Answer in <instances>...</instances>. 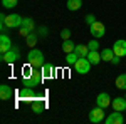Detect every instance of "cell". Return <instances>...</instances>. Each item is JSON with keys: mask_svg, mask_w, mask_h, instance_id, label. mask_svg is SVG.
Listing matches in <instances>:
<instances>
[{"mask_svg": "<svg viewBox=\"0 0 126 124\" xmlns=\"http://www.w3.org/2000/svg\"><path fill=\"white\" fill-rule=\"evenodd\" d=\"M27 62H29L34 69H40V67L46 64L42 50H39V49H30V52L27 54Z\"/></svg>", "mask_w": 126, "mask_h": 124, "instance_id": "1", "label": "cell"}, {"mask_svg": "<svg viewBox=\"0 0 126 124\" xmlns=\"http://www.w3.org/2000/svg\"><path fill=\"white\" fill-rule=\"evenodd\" d=\"M22 22H24V19L20 17L19 14H10V15L0 14V24H5L9 29H17V27H22Z\"/></svg>", "mask_w": 126, "mask_h": 124, "instance_id": "2", "label": "cell"}, {"mask_svg": "<svg viewBox=\"0 0 126 124\" xmlns=\"http://www.w3.org/2000/svg\"><path fill=\"white\" fill-rule=\"evenodd\" d=\"M42 81H44V74H42V70L40 69H34L32 70V76L29 79H22V86H27V87H39L42 84Z\"/></svg>", "mask_w": 126, "mask_h": 124, "instance_id": "3", "label": "cell"}, {"mask_svg": "<svg viewBox=\"0 0 126 124\" xmlns=\"http://www.w3.org/2000/svg\"><path fill=\"white\" fill-rule=\"evenodd\" d=\"M19 59H20V50H19V47H15V45L10 49L9 52L2 54V62H3V64H15Z\"/></svg>", "mask_w": 126, "mask_h": 124, "instance_id": "4", "label": "cell"}, {"mask_svg": "<svg viewBox=\"0 0 126 124\" xmlns=\"http://www.w3.org/2000/svg\"><path fill=\"white\" fill-rule=\"evenodd\" d=\"M106 117H104V109L103 107H99V106H96L94 109H91V112H89V121L93 124H99L103 123Z\"/></svg>", "mask_w": 126, "mask_h": 124, "instance_id": "5", "label": "cell"}, {"mask_svg": "<svg viewBox=\"0 0 126 124\" xmlns=\"http://www.w3.org/2000/svg\"><path fill=\"white\" fill-rule=\"evenodd\" d=\"M91 62L87 60V57H79L78 62L74 64V69H76V72L78 74H87L89 70H91Z\"/></svg>", "mask_w": 126, "mask_h": 124, "instance_id": "6", "label": "cell"}, {"mask_svg": "<svg viewBox=\"0 0 126 124\" xmlns=\"http://www.w3.org/2000/svg\"><path fill=\"white\" fill-rule=\"evenodd\" d=\"M17 96H19V99H24V101H34L35 99V89L34 87L22 86L17 91Z\"/></svg>", "mask_w": 126, "mask_h": 124, "instance_id": "7", "label": "cell"}, {"mask_svg": "<svg viewBox=\"0 0 126 124\" xmlns=\"http://www.w3.org/2000/svg\"><path fill=\"white\" fill-rule=\"evenodd\" d=\"M91 27V35L94 39H99V37H104V34H106V27H104V24L103 22H99L96 20L93 25H89Z\"/></svg>", "mask_w": 126, "mask_h": 124, "instance_id": "8", "label": "cell"}, {"mask_svg": "<svg viewBox=\"0 0 126 124\" xmlns=\"http://www.w3.org/2000/svg\"><path fill=\"white\" fill-rule=\"evenodd\" d=\"M12 47H14V45H12V40H10V37L5 34V32H2V35H0V54L9 52Z\"/></svg>", "mask_w": 126, "mask_h": 124, "instance_id": "9", "label": "cell"}, {"mask_svg": "<svg viewBox=\"0 0 126 124\" xmlns=\"http://www.w3.org/2000/svg\"><path fill=\"white\" fill-rule=\"evenodd\" d=\"M113 50H114V55H118V57H125L126 55V40L125 39L116 40L114 45H113Z\"/></svg>", "mask_w": 126, "mask_h": 124, "instance_id": "10", "label": "cell"}, {"mask_svg": "<svg viewBox=\"0 0 126 124\" xmlns=\"http://www.w3.org/2000/svg\"><path fill=\"white\" fill-rule=\"evenodd\" d=\"M104 123L106 124H123L125 123V117L121 114V111H114V112H111V114L104 119Z\"/></svg>", "mask_w": 126, "mask_h": 124, "instance_id": "11", "label": "cell"}, {"mask_svg": "<svg viewBox=\"0 0 126 124\" xmlns=\"http://www.w3.org/2000/svg\"><path fill=\"white\" fill-rule=\"evenodd\" d=\"M111 101H113V99L109 97L108 92H101V94H97V97H96V106L106 109L108 106H111Z\"/></svg>", "mask_w": 126, "mask_h": 124, "instance_id": "12", "label": "cell"}, {"mask_svg": "<svg viewBox=\"0 0 126 124\" xmlns=\"http://www.w3.org/2000/svg\"><path fill=\"white\" fill-rule=\"evenodd\" d=\"M14 94H15V91H14L10 86H7V84H2V86H0V99H2V101L12 99Z\"/></svg>", "mask_w": 126, "mask_h": 124, "instance_id": "13", "label": "cell"}, {"mask_svg": "<svg viewBox=\"0 0 126 124\" xmlns=\"http://www.w3.org/2000/svg\"><path fill=\"white\" fill-rule=\"evenodd\" d=\"M111 106H113L114 111H121V112L126 111V97H116V99H113Z\"/></svg>", "mask_w": 126, "mask_h": 124, "instance_id": "14", "label": "cell"}, {"mask_svg": "<svg viewBox=\"0 0 126 124\" xmlns=\"http://www.w3.org/2000/svg\"><path fill=\"white\" fill-rule=\"evenodd\" d=\"M44 109H46V102H44L42 99H34V101H32V112H34V114L44 112Z\"/></svg>", "mask_w": 126, "mask_h": 124, "instance_id": "15", "label": "cell"}, {"mask_svg": "<svg viewBox=\"0 0 126 124\" xmlns=\"http://www.w3.org/2000/svg\"><path fill=\"white\" fill-rule=\"evenodd\" d=\"M87 60L93 64V66H97L103 59H101V52H97V50H89V54H87Z\"/></svg>", "mask_w": 126, "mask_h": 124, "instance_id": "16", "label": "cell"}, {"mask_svg": "<svg viewBox=\"0 0 126 124\" xmlns=\"http://www.w3.org/2000/svg\"><path fill=\"white\" fill-rule=\"evenodd\" d=\"M66 7H67V10H71V12H78V10L82 7V0H67Z\"/></svg>", "mask_w": 126, "mask_h": 124, "instance_id": "17", "label": "cell"}, {"mask_svg": "<svg viewBox=\"0 0 126 124\" xmlns=\"http://www.w3.org/2000/svg\"><path fill=\"white\" fill-rule=\"evenodd\" d=\"M40 70H42V74H44V79H50V77L54 76V67L50 66L49 62H46L44 66L40 67Z\"/></svg>", "mask_w": 126, "mask_h": 124, "instance_id": "18", "label": "cell"}, {"mask_svg": "<svg viewBox=\"0 0 126 124\" xmlns=\"http://www.w3.org/2000/svg\"><path fill=\"white\" fill-rule=\"evenodd\" d=\"M113 57H114V50H113V49H106L104 47L103 50H101V59H103L104 62H111Z\"/></svg>", "mask_w": 126, "mask_h": 124, "instance_id": "19", "label": "cell"}, {"mask_svg": "<svg viewBox=\"0 0 126 124\" xmlns=\"http://www.w3.org/2000/svg\"><path fill=\"white\" fill-rule=\"evenodd\" d=\"M74 52L78 54L79 57H87V54H89V47L84 45V44H78L76 49H74Z\"/></svg>", "mask_w": 126, "mask_h": 124, "instance_id": "20", "label": "cell"}, {"mask_svg": "<svg viewBox=\"0 0 126 124\" xmlns=\"http://www.w3.org/2000/svg\"><path fill=\"white\" fill-rule=\"evenodd\" d=\"M74 49H76V44L67 39V40H62V50H64V54H69V52H74Z\"/></svg>", "mask_w": 126, "mask_h": 124, "instance_id": "21", "label": "cell"}, {"mask_svg": "<svg viewBox=\"0 0 126 124\" xmlns=\"http://www.w3.org/2000/svg\"><path fill=\"white\" fill-rule=\"evenodd\" d=\"M37 39H39V35H37V32H30L29 35L25 37V44L29 45L30 49H34V45L37 44Z\"/></svg>", "mask_w": 126, "mask_h": 124, "instance_id": "22", "label": "cell"}, {"mask_svg": "<svg viewBox=\"0 0 126 124\" xmlns=\"http://www.w3.org/2000/svg\"><path fill=\"white\" fill-rule=\"evenodd\" d=\"M22 27H25L30 32H35V22L30 19V17H24V22H22Z\"/></svg>", "mask_w": 126, "mask_h": 124, "instance_id": "23", "label": "cell"}, {"mask_svg": "<svg viewBox=\"0 0 126 124\" xmlns=\"http://www.w3.org/2000/svg\"><path fill=\"white\" fill-rule=\"evenodd\" d=\"M116 87L118 89H121V91H126V74H119L116 77Z\"/></svg>", "mask_w": 126, "mask_h": 124, "instance_id": "24", "label": "cell"}, {"mask_svg": "<svg viewBox=\"0 0 126 124\" xmlns=\"http://www.w3.org/2000/svg\"><path fill=\"white\" fill-rule=\"evenodd\" d=\"M79 55L76 54V52H69V54H66V64H69V66H74L76 62H78Z\"/></svg>", "mask_w": 126, "mask_h": 124, "instance_id": "25", "label": "cell"}, {"mask_svg": "<svg viewBox=\"0 0 126 124\" xmlns=\"http://www.w3.org/2000/svg\"><path fill=\"white\" fill-rule=\"evenodd\" d=\"M17 3H19V0H2V5L5 9H14V7H17Z\"/></svg>", "mask_w": 126, "mask_h": 124, "instance_id": "26", "label": "cell"}, {"mask_svg": "<svg viewBox=\"0 0 126 124\" xmlns=\"http://www.w3.org/2000/svg\"><path fill=\"white\" fill-rule=\"evenodd\" d=\"M87 47H89V50H99V42L94 39V40H91V42L87 44Z\"/></svg>", "mask_w": 126, "mask_h": 124, "instance_id": "27", "label": "cell"}, {"mask_svg": "<svg viewBox=\"0 0 126 124\" xmlns=\"http://www.w3.org/2000/svg\"><path fill=\"white\" fill-rule=\"evenodd\" d=\"M61 39H62V40H67V39H71V30H69V29L61 30Z\"/></svg>", "mask_w": 126, "mask_h": 124, "instance_id": "28", "label": "cell"}, {"mask_svg": "<svg viewBox=\"0 0 126 124\" xmlns=\"http://www.w3.org/2000/svg\"><path fill=\"white\" fill-rule=\"evenodd\" d=\"M94 22H96V17H94L93 14H89V15H86V24H87V25H93Z\"/></svg>", "mask_w": 126, "mask_h": 124, "instance_id": "29", "label": "cell"}, {"mask_svg": "<svg viewBox=\"0 0 126 124\" xmlns=\"http://www.w3.org/2000/svg\"><path fill=\"white\" fill-rule=\"evenodd\" d=\"M29 34H30V30H27L25 27H19V35L20 37H27Z\"/></svg>", "mask_w": 126, "mask_h": 124, "instance_id": "30", "label": "cell"}, {"mask_svg": "<svg viewBox=\"0 0 126 124\" xmlns=\"http://www.w3.org/2000/svg\"><path fill=\"white\" fill-rule=\"evenodd\" d=\"M39 35L40 37H46V35H47V29H46V27H40L39 29Z\"/></svg>", "mask_w": 126, "mask_h": 124, "instance_id": "31", "label": "cell"}, {"mask_svg": "<svg viewBox=\"0 0 126 124\" xmlns=\"http://www.w3.org/2000/svg\"><path fill=\"white\" fill-rule=\"evenodd\" d=\"M111 64H113V66H118V64H119V57H118V55H114V57H113V60H111Z\"/></svg>", "mask_w": 126, "mask_h": 124, "instance_id": "32", "label": "cell"}, {"mask_svg": "<svg viewBox=\"0 0 126 124\" xmlns=\"http://www.w3.org/2000/svg\"><path fill=\"white\" fill-rule=\"evenodd\" d=\"M125 97H126V94H125Z\"/></svg>", "mask_w": 126, "mask_h": 124, "instance_id": "33", "label": "cell"}, {"mask_svg": "<svg viewBox=\"0 0 126 124\" xmlns=\"http://www.w3.org/2000/svg\"><path fill=\"white\" fill-rule=\"evenodd\" d=\"M125 112H126V111H125Z\"/></svg>", "mask_w": 126, "mask_h": 124, "instance_id": "34", "label": "cell"}]
</instances>
